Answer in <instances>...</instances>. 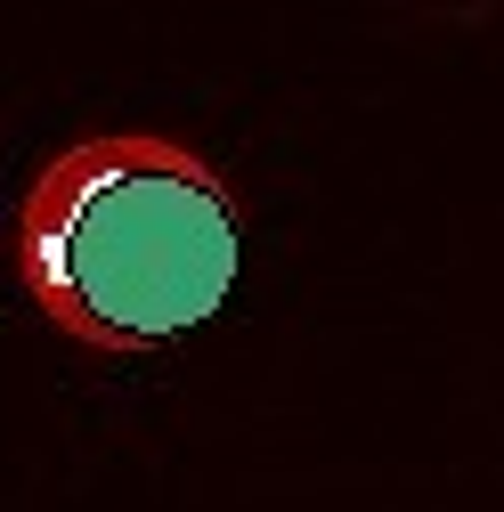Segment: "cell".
Instances as JSON below:
<instances>
[{"label": "cell", "instance_id": "6da1fadb", "mask_svg": "<svg viewBox=\"0 0 504 512\" xmlns=\"http://www.w3.org/2000/svg\"><path fill=\"white\" fill-rule=\"evenodd\" d=\"M9 261L66 342L147 358L220 317L244 261L236 179L163 131H90L57 147L9 212Z\"/></svg>", "mask_w": 504, "mask_h": 512}]
</instances>
